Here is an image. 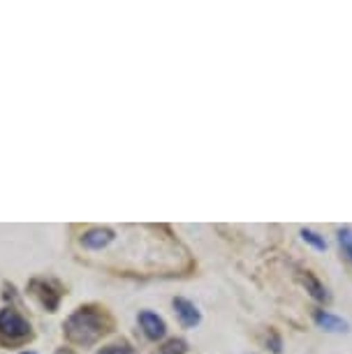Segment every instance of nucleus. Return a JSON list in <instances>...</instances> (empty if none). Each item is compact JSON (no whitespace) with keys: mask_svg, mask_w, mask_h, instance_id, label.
Returning a JSON list of instances; mask_svg holds the SVG:
<instances>
[{"mask_svg":"<svg viewBox=\"0 0 352 354\" xmlns=\"http://www.w3.org/2000/svg\"><path fill=\"white\" fill-rule=\"evenodd\" d=\"M63 329H65V336H68L70 343L89 347L111 331V319L102 308H95V306H82V308H77L68 319H65Z\"/></svg>","mask_w":352,"mask_h":354,"instance_id":"obj_1","label":"nucleus"},{"mask_svg":"<svg viewBox=\"0 0 352 354\" xmlns=\"http://www.w3.org/2000/svg\"><path fill=\"white\" fill-rule=\"evenodd\" d=\"M33 336L30 322L15 308L0 310V343L3 345H21Z\"/></svg>","mask_w":352,"mask_h":354,"instance_id":"obj_2","label":"nucleus"},{"mask_svg":"<svg viewBox=\"0 0 352 354\" xmlns=\"http://www.w3.org/2000/svg\"><path fill=\"white\" fill-rule=\"evenodd\" d=\"M28 290L49 313L58 310L61 299H63V292H61V287H58L56 283H51V280H46V278H33L28 283Z\"/></svg>","mask_w":352,"mask_h":354,"instance_id":"obj_3","label":"nucleus"},{"mask_svg":"<svg viewBox=\"0 0 352 354\" xmlns=\"http://www.w3.org/2000/svg\"><path fill=\"white\" fill-rule=\"evenodd\" d=\"M114 239H116V232L109 230V227H93V230L82 234L79 243H82L86 250H104L107 245L114 243Z\"/></svg>","mask_w":352,"mask_h":354,"instance_id":"obj_4","label":"nucleus"},{"mask_svg":"<svg viewBox=\"0 0 352 354\" xmlns=\"http://www.w3.org/2000/svg\"><path fill=\"white\" fill-rule=\"evenodd\" d=\"M172 306H174L178 322H181L185 329H192V326H197L199 322H202V313H199L197 306L192 301H188V299L176 297L174 301H172Z\"/></svg>","mask_w":352,"mask_h":354,"instance_id":"obj_5","label":"nucleus"},{"mask_svg":"<svg viewBox=\"0 0 352 354\" xmlns=\"http://www.w3.org/2000/svg\"><path fill=\"white\" fill-rule=\"evenodd\" d=\"M139 324H142L146 338H151V340L163 338L165 331H167V326H165V319L160 315H156V313H151V310H142V313H139Z\"/></svg>","mask_w":352,"mask_h":354,"instance_id":"obj_6","label":"nucleus"},{"mask_svg":"<svg viewBox=\"0 0 352 354\" xmlns=\"http://www.w3.org/2000/svg\"><path fill=\"white\" fill-rule=\"evenodd\" d=\"M315 324L320 326V329L331 331V333H345V331H350V324L345 322L343 317H338V315H334V313H329V310H317L315 313Z\"/></svg>","mask_w":352,"mask_h":354,"instance_id":"obj_7","label":"nucleus"},{"mask_svg":"<svg viewBox=\"0 0 352 354\" xmlns=\"http://www.w3.org/2000/svg\"><path fill=\"white\" fill-rule=\"evenodd\" d=\"M302 283L306 285V290L311 292V297L317 299V301H327V299H329V294H327V290H324V285L313 276V273L306 271V276H302Z\"/></svg>","mask_w":352,"mask_h":354,"instance_id":"obj_8","label":"nucleus"},{"mask_svg":"<svg viewBox=\"0 0 352 354\" xmlns=\"http://www.w3.org/2000/svg\"><path fill=\"white\" fill-rule=\"evenodd\" d=\"M338 243H341V248H343V255L352 262V230L350 227L338 230Z\"/></svg>","mask_w":352,"mask_h":354,"instance_id":"obj_9","label":"nucleus"},{"mask_svg":"<svg viewBox=\"0 0 352 354\" xmlns=\"http://www.w3.org/2000/svg\"><path fill=\"white\" fill-rule=\"evenodd\" d=\"M302 239L313 245L315 250H327V241H324L320 234H315L313 230H302Z\"/></svg>","mask_w":352,"mask_h":354,"instance_id":"obj_10","label":"nucleus"},{"mask_svg":"<svg viewBox=\"0 0 352 354\" xmlns=\"http://www.w3.org/2000/svg\"><path fill=\"white\" fill-rule=\"evenodd\" d=\"M158 354H188V345H185V340L174 338V340H169L165 347H160V352Z\"/></svg>","mask_w":352,"mask_h":354,"instance_id":"obj_11","label":"nucleus"},{"mask_svg":"<svg viewBox=\"0 0 352 354\" xmlns=\"http://www.w3.org/2000/svg\"><path fill=\"white\" fill-rule=\"evenodd\" d=\"M95 354H137V352L132 350L130 345H125V343H116V345H107V347H102V350H98Z\"/></svg>","mask_w":352,"mask_h":354,"instance_id":"obj_12","label":"nucleus"},{"mask_svg":"<svg viewBox=\"0 0 352 354\" xmlns=\"http://www.w3.org/2000/svg\"><path fill=\"white\" fill-rule=\"evenodd\" d=\"M56 354H77L75 350H70V347H61V350H58Z\"/></svg>","mask_w":352,"mask_h":354,"instance_id":"obj_13","label":"nucleus"},{"mask_svg":"<svg viewBox=\"0 0 352 354\" xmlns=\"http://www.w3.org/2000/svg\"><path fill=\"white\" fill-rule=\"evenodd\" d=\"M21 354H37V352H33V350H28V352H21Z\"/></svg>","mask_w":352,"mask_h":354,"instance_id":"obj_14","label":"nucleus"}]
</instances>
